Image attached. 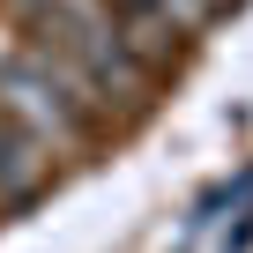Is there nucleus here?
Masks as SVG:
<instances>
[{
  "mask_svg": "<svg viewBox=\"0 0 253 253\" xmlns=\"http://www.w3.org/2000/svg\"><path fill=\"white\" fill-rule=\"evenodd\" d=\"M38 171H45V157L15 134L8 119H0V201H23V194H38Z\"/></svg>",
  "mask_w": 253,
  "mask_h": 253,
  "instance_id": "obj_2",
  "label": "nucleus"
},
{
  "mask_svg": "<svg viewBox=\"0 0 253 253\" xmlns=\"http://www.w3.org/2000/svg\"><path fill=\"white\" fill-rule=\"evenodd\" d=\"M89 97L30 45V52H0V119L45 157V149H75L89 134Z\"/></svg>",
  "mask_w": 253,
  "mask_h": 253,
  "instance_id": "obj_1",
  "label": "nucleus"
}]
</instances>
